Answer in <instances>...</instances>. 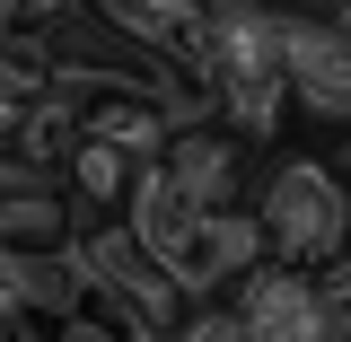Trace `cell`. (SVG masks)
<instances>
[{"label": "cell", "mask_w": 351, "mask_h": 342, "mask_svg": "<svg viewBox=\"0 0 351 342\" xmlns=\"http://www.w3.org/2000/svg\"><path fill=\"white\" fill-rule=\"evenodd\" d=\"M202 71L219 88V123H237L246 141H272L290 123V36L272 0H211Z\"/></svg>", "instance_id": "cell-1"}, {"label": "cell", "mask_w": 351, "mask_h": 342, "mask_svg": "<svg viewBox=\"0 0 351 342\" xmlns=\"http://www.w3.org/2000/svg\"><path fill=\"white\" fill-rule=\"evenodd\" d=\"M263 246L272 263H299V272H334L351 255V175L334 158H281L255 193Z\"/></svg>", "instance_id": "cell-2"}, {"label": "cell", "mask_w": 351, "mask_h": 342, "mask_svg": "<svg viewBox=\"0 0 351 342\" xmlns=\"http://www.w3.org/2000/svg\"><path fill=\"white\" fill-rule=\"evenodd\" d=\"M290 36V114L316 132H351V27L334 9H281Z\"/></svg>", "instance_id": "cell-3"}, {"label": "cell", "mask_w": 351, "mask_h": 342, "mask_svg": "<svg viewBox=\"0 0 351 342\" xmlns=\"http://www.w3.org/2000/svg\"><path fill=\"white\" fill-rule=\"evenodd\" d=\"M228 307H237L246 342H334L325 281L299 272V263H263V272H246V290H237Z\"/></svg>", "instance_id": "cell-4"}, {"label": "cell", "mask_w": 351, "mask_h": 342, "mask_svg": "<svg viewBox=\"0 0 351 342\" xmlns=\"http://www.w3.org/2000/svg\"><path fill=\"white\" fill-rule=\"evenodd\" d=\"M255 149L263 141H246L237 123H193V132H176V149L158 158V175H167L184 202H202V211H237V202H246Z\"/></svg>", "instance_id": "cell-5"}, {"label": "cell", "mask_w": 351, "mask_h": 342, "mask_svg": "<svg viewBox=\"0 0 351 342\" xmlns=\"http://www.w3.org/2000/svg\"><path fill=\"white\" fill-rule=\"evenodd\" d=\"M80 237H88V219L62 175L0 167V246L9 255H80Z\"/></svg>", "instance_id": "cell-6"}, {"label": "cell", "mask_w": 351, "mask_h": 342, "mask_svg": "<svg viewBox=\"0 0 351 342\" xmlns=\"http://www.w3.org/2000/svg\"><path fill=\"white\" fill-rule=\"evenodd\" d=\"M0 299H9V316H44V334H53V325H71L97 290H88L80 255H0Z\"/></svg>", "instance_id": "cell-7"}, {"label": "cell", "mask_w": 351, "mask_h": 342, "mask_svg": "<svg viewBox=\"0 0 351 342\" xmlns=\"http://www.w3.org/2000/svg\"><path fill=\"white\" fill-rule=\"evenodd\" d=\"M149 175H158V167L132 158V149H114V141H80L71 167H62V184H71V202H80L88 228H106V219H132V202H141Z\"/></svg>", "instance_id": "cell-8"}, {"label": "cell", "mask_w": 351, "mask_h": 342, "mask_svg": "<svg viewBox=\"0 0 351 342\" xmlns=\"http://www.w3.org/2000/svg\"><path fill=\"white\" fill-rule=\"evenodd\" d=\"M88 18L106 27V36L141 44V53H202V18H211V0H88Z\"/></svg>", "instance_id": "cell-9"}, {"label": "cell", "mask_w": 351, "mask_h": 342, "mask_svg": "<svg viewBox=\"0 0 351 342\" xmlns=\"http://www.w3.org/2000/svg\"><path fill=\"white\" fill-rule=\"evenodd\" d=\"M202 228H211V211H202V202H184L167 175H149V184H141V202H132V237L167 263V272H184V255L202 246Z\"/></svg>", "instance_id": "cell-10"}, {"label": "cell", "mask_w": 351, "mask_h": 342, "mask_svg": "<svg viewBox=\"0 0 351 342\" xmlns=\"http://www.w3.org/2000/svg\"><path fill=\"white\" fill-rule=\"evenodd\" d=\"M53 342H141V325H132L123 307H106V299H88L71 325H53Z\"/></svg>", "instance_id": "cell-11"}, {"label": "cell", "mask_w": 351, "mask_h": 342, "mask_svg": "<svg viewBox=\"0 0 351 342\" xmlns=\"http://www.w3.org/2000/svg\"><path fill=\"white\" fill-rule=\"evenodd\" d=\"M0 18H9V36H53V27L88 18V0H0Z\"/></svg>", "instance_id": "cell-12"}, {"label": "cell", "mask_w": 351, "mask_h": 342, "mask_svg": "<svg viewBox=\"0 0 351 342\" xmlns=\"http://www.w3.org/2000/svg\"><path fill=\"white\" fill-rule=\"evenodd\" d=\"M176 342H246V325H237V307L219 299V307H193V325H184Z\"/></svg>", "instance_id": "cell-13"}]
</instances>
